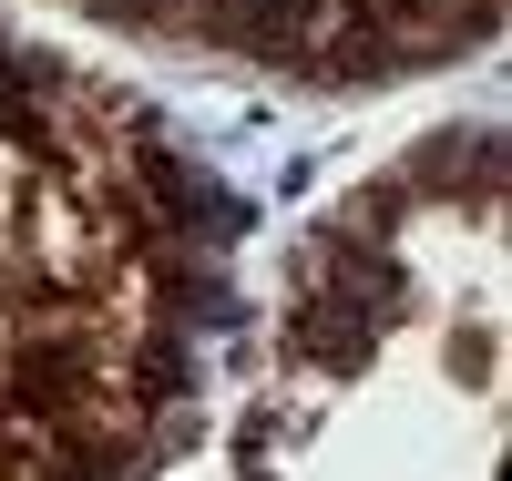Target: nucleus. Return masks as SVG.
I'll return each mask as SVG.
<instances>
[{
	"instance_id": "obj_1",
	"label": "nucleus",
	"mask_w": 512,
	"mask_h": 481,
	"mask_svg": "<svg viewBox=\"0 0 512 481\" xmlns=\"http://www.w3.org/2000/svg\"><path fill=\"white\" fill-rule=\"evenodd\" d=\"M185 31H195V41H216V52L297 62V72H308L318 31H328V0H185Z\"/></svg>"
}]
</instances>
